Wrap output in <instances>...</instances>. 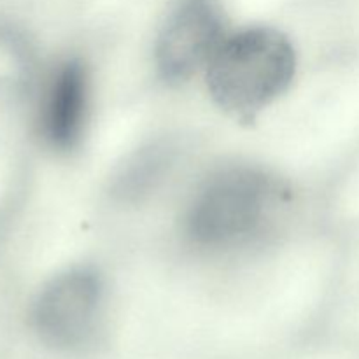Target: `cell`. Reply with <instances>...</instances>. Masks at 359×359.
<instances>
[{"label": "cell", "instance_id": "cell-1", "mask_svg": "<svg viewBox=\"0 0 359 359\" xmlns=\"http://www.w3.org/2000/svg\"><path fill=\"white\" fill-rule=\"evenodd\" d=\"M284 191L276 177L255 167H230L210 175L193 195L186 235L203 249L251 244L273 223Z\"/></svg>", "mask_w": 359, "mask_h": 359}, {"label": "cell", "instance_id": "cell-2", "mask_svg": "<svg viewBox=\"0 0 359 359\" xmlns=\"http://www.w3.org/2000/svg\"><path fill=\"white\" fill-rule=\"evenodd\" d=\"M205 69L207 88L216 104L237 116H251L287 90L297 56L280 32L248 28L226 35Z\"/></svg>", "mask_w": 359, "mask_h": 359}, {"label": "cell", "instance_id": "cell-3", "mask_svg": "<svg viewBox=\"0 0 359 359\" xmlns=\"http://www.w3.org/2000/svg\"><path fill=\"white\" fill-rule=\"evenodd\" d=\"M105 286L93 269L77 266L49 280L32 307V323L48 346L79 351L93 342L104 316Z\"/></svg>", "mask_w": 359, "mask_h": 359}, {"label": "cell", "instance_id": "cell-4", "mask_svg": "<svg viewBox=\"0 0 359 359\" xmlns=\"http://www.w3.org/2000/svg\"><path fill=\"white\" fill-rule=\"evenodd\" d=\"M226 39L219 0H175L156 41V65L165 81L189 79Z\"/></svg>", "mask_w": 359, "mask_h": 359}, {"label": "cell", "instance_id": "cell-5", "mask_svg": "<svg viewBox=\"0 0 359 359\" xmlns=\"http://www.w3.org/2000/svg\"><path fill=\"white\" fill-rule=\"evenodd\" d=\"M90 112V76L79 60L60 63L44 84L37 128L49 147L70 151L81 142Z\"/></svg>", "mask_w": 359, "mask_h": 359}, {"label": "cell", "instance_id": "cell-6", "mask_svg": "<svg viewBox=\"0 0 359 359\" xmlns=\"http://www.w3.org/2000/svg\"><path fill=\"white\" fill-rule=\"evenodd\" d=\"M32 76V51L11 27L0 25V100L13 98L27 88Z\"/></svg>", "mask_w": 359, "mask_h": 359}]
</instances>
